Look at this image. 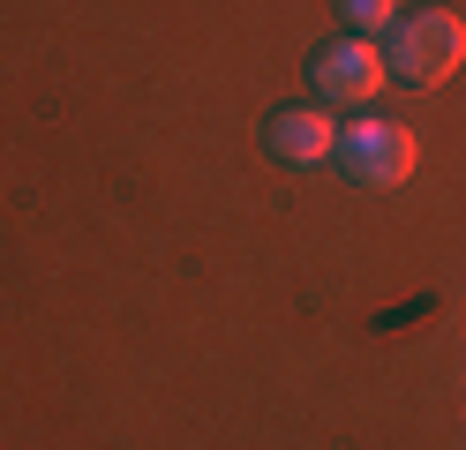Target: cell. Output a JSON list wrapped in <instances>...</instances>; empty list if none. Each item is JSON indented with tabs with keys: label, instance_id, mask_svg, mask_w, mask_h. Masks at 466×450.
<instances>
[{
	"label": "cell",
	"instance_id": "cell-4",
	"mask_svg": "<svg viewBox=\"0 0 466 450\" xmlns=\"http://www.w3.org/2000/svg\"><path fill=\"white\" fill-rule=\"evenodd\" d=\"M271 158H286V165H324L331 150H339V128H331V113H316V105H286V113H271Z\"/></svg>",
	"mask_w": 466,
	"mask_h": 450
},
{
	"label": "cell",
	"instance_id": "cell-3",
	"mask_svg": "<svg viewBox=\"0 0 466 450\" xmlns=\"http://www.w3.org/2000/svg\"><path fill=\"white\" fill-rule=\"evenodd\" d=\"M384 45H369V38H339V45H324L316 53V68H309V83H316V98L324 105H369L376 90H384Z\"/></svg>",
	"mask_w": 466,
	"mask_h": 450
},
{
	"label": "cell",
	"instance_id": "cell-2",
	"mask_svg": "<svg viewBox=\"0 0 466 450\" xmlns=\"http://www.w3.org/2000/svg\"><path fill=\"white\" fill-rule=\"evenodd\" d=\"M339 158H346V173H354L361 188H399V180H414L421 143H414V128H399V120H354V128L339 135Z\"/></svg>",
	"mask_w": 466,
	"mask_h": 450
},
{
	"label": "cell",
	"instance_id": "cell-1",
	"mask_svg": "<svg viewBox=\"0 0 466 450\" xmlns=\"http://www.w3.org/2000/svg\"><path fill=\"white\" fill-rule=\"evenodd\" d=\"M459 60H466V23L451 8H421V15L391 23V53H384L391 75H406V83L429 90V83H444Z\"/></svg>",
	"mask_w": 466,
	"mask_h": 450
},
{
	"label": "cell",
	"instance_id": "cell-5",
	"mask_svg": "<svg viewBox=\"0 0 466 450\" xmlns=\"http://www.w3.org/2000/svg\"><path fill=\"white\" fill-rule=\"evenodd\" d=\"M339 15L354 23V38H369V30H391L399 23V0H339Z\"/></svg>",
	"mask_w": 466,
	"mask_h": 450
}]
</instances>
